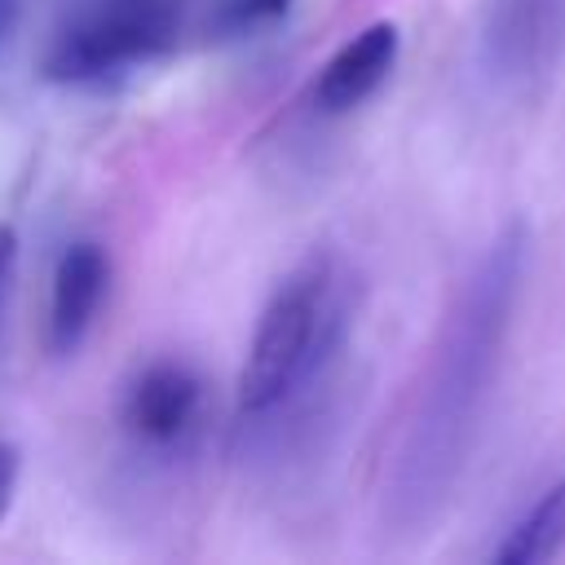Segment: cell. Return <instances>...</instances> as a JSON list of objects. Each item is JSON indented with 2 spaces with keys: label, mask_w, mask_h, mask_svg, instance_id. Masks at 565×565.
<instances>
[{
  "label": "cell",
  "mask_w": 565,
  "mask_h": 565,
  "mask_svg": "<svg viewBox=\"0 0 565 565\" xmlns=\"http://www.w3.org/2000/svg\"><path fill=\"white\" fill-rule=\"evenodd\" d=\"M0 9H4V0H0Z\"/></svg>",
  "instance_id": "cell-12"
},
{
  "label": "cell",
  "mask_w": 565,
  "mask_h": 565,
  "mask_svg": "<svg viewBox=\"0 0 565 565\" xmlns=\"http://www.w3.org/2000/svg\"><path fill=\"white\" fill-rule=\"evenodd\" d=\"M203 384L181 362H150L124 393V424L154 446L177 441L199 415Z\"/></svg>",
  "instance_id": "cell-6"
},
{
  "label": "cell",
  "mask_w": 565,
  "mask_h": 565,
  "mask_svg": "<svg viewBox=\"0 0 565 565\" xmlns=\"http://www.w3.org/2000/svg\"><path fill=\"white\" fill-rule=\"evenodd\" d=\"M13 256H18V238H13V225L0 221V296H4V282L13 274Z\"/></svg>",
  "instance_id": "cell-11"
},
{
  "label": "cell",
  "mask_w": 565,
  "mask_h": 565,
  "mask_svg": "<svg viewBox=\"0 0 565 565\" xmlns=\"http://www.w3.org/2000/svg\"><path fill=\"white\" fill-rule=\"evenodd\" d=\"M340 327H344V300H340L335 265L331 256H309L300 269H291L278 282V291L260 309L238 380V406L252 415L278 406L331 353Z\"/></svg>",
  "instance_id": "cell-2"
},
{
  "label": "cell",
  "mask_w": 565,
  "mask_h": 565,
  "mask_svg": "<svg viewBox=\"0 0 565 565\" xmlns=\"http://www.w3.org/2000/svg\"><path fill=\"white\" fill-rule=\"evenodd\" d=\"M106 296V252L97 243H71L53 269V300H49V349L75 353L88 335L97 305Z\"/></svg>",
  "instance_id": "cell-7"
},
{
  "label": "cell",
  "mask_w": 565,
  "mask_h": 565,
  "mask_svg": "<svg viewBox=\"0 0 565 565\" xmlns=\"http://www.w3.org/2000/svg\"><path fill=\"white\" fill-rule=\"evenodd\" d=\"M397 62V22H371L353 40H344L313 79V106L327 115H344L362 106Z\"/></svg>",
  "instance_id": "cell-5"
},
{
  "label": "cell",
  "mask_w": 565,
  "mask_h": 565,
  "mask_svg": "<svg viewBox=\"0 0 565 565\" xmlns=\"http://www.w3.org/2000/svg\"><path fill=\"white\" fill-rule=\"evenodd\" d=\"M177 26L181 0H88L66 18V26H57L40 66L62 84L102 79L163 53L177 40Z\"/></svg>",
  "instance_id": "cell-3"
},
{
  "label": "cell",
  "mask_w": 565,
  "mask_h": 565,
  "mask_svg": "<svg viewBox=\"0 0 565 565\" xmlns=\"http://www.w3.org/2000/svg\"><path fill=\"white\" fill-rule=\"evenodd\" d=\"M521 269H525V230L508 225L490 243L481 265L472 269L468 287L446 322L433 375L424 384V402H419L411 455H406L411 499H437L468 455L481 397L499 366V349H503L508 318L516 305Z\"/></svg>",
  "instance_id": "cell-1"
},
{
  "label": "cell",
  "mask_w": 565,
  "mask_h": 565,
  "mask_svg": "<svg viewBox=\"0 0 565 565\" xmlns=\"http://www.w3.org/2000/svg\"><path fill=\"white\" fill-rule=\"evenodd\" d=\"M565 44V0H490L486 62L508 84H539Z\"/></svg>",
  "instance_id": "cell-4"
},
{
  "label": "cell",
  "mask_w": 565,
  "mask_h": 565,
  "mask_svg": "<svg viewBox=\"0 0 565 565\" xmlns=\"http://www.w3.org/2000/svg\"><path fill=\"white\" fill-rule=\"evenodd\" d=\"M565 543V481L543 490L534 508L508 530V539L494 547V565H539L552 561Z\"/></svg>",
  "instance_id": "cell-8"
},
{
  "label": "cell",
  "mask_w": 565,
  "mask_h": 565,
  "mask_svg": "<svg viewBox=\"0 0 565 565\" xmlns=\"http://www.w3.org/2000/svg\"><path fill=\"white\" fill-rule=\"evenodd\" d=\"M291 0H230V18L234 22H260V18H278Z\"/></svg>",
  "instance_id": "cell-9"
},
{
  "label": "cell",
  "mask_w": 565,
  "mask_h": 565,
  "mask_svg": "<svg viewBox=\"0 0 565 565\" xmlns=\"http://www.w3.org/2000/svg\"><path fill=\"white\" fill-rule=\"evenodd\" d=\"M13 486H18V450L0 441V521H4V512H9Z\"/></svg>",
  "instance_id": "cell-10"
}]
</instances>
